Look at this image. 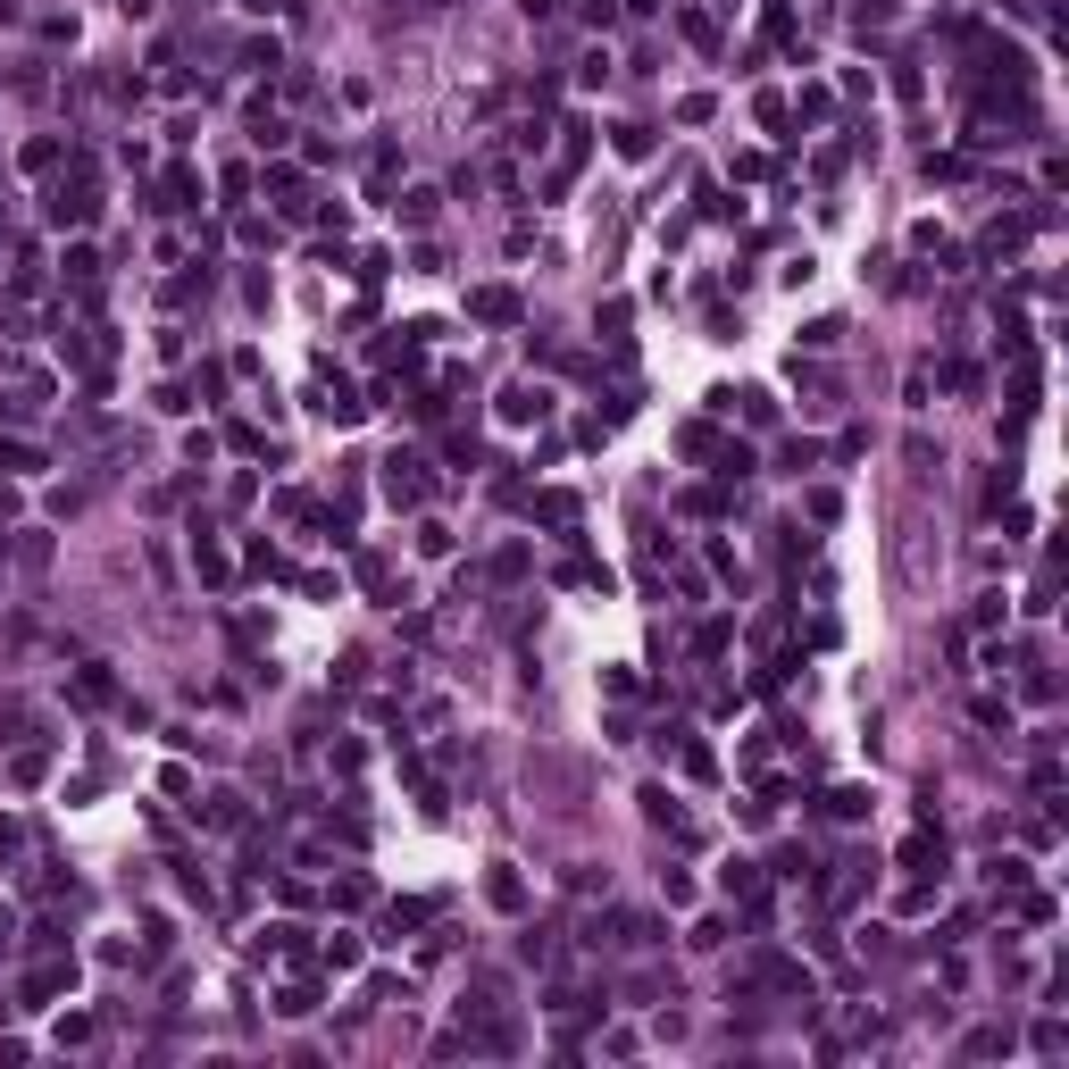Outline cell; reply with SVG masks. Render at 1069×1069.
<instances>
[{"label": "cell", "mask_w": 1069, "mask_h": 1069, "mask_svg": "<svg viewBox=\"0 0 1069 1069\" xmlns=\"http://www.w3.org/2000/svg\"><path fill=\"white\" fill-rule=\"evenodd\" d=\"M193 568H201L209 585H226V552H218V543H209V535H193Z\"/></svg>", "instance_id": "8992f818"}, {"label": "cell", "mask_w": 1069, "mask_h": 1069, "mask_svg": "<svg viewBox=\"0 0 1069 1069\" xmlns=\"http://www.w3.org/2000/svg\"><path fill=\"white\" fill-rule=\"evenodd\" d=\"M101 218V193L76 176V184H51V226H92Z\"/></svg>", "instance_id": "6da1fadb"}, {"label": "cell", "mask_w": 1069, "mask_h": 1069, "mask_svg": "<svg viewBox=\"0 0 1069 1069\" xmlns=\"http://www.w3.org/2000/svg\"><path fill=\"white\" fill-rule=\"evenodd\" d=\"M67 978H76V969H34V978H26V994H34V1003H42V994H59Z\"/></svg>", "instance_id": "9a60e30c"}, {"label": "cell", "mask_w": 1069, "mask_h": 1069, "mask_svg": "<svg viewBox=\"0 0 1069 1069\" xmlns=\"http://www.w3.org/2000/svg\"><path fill=\"white\" fill-rule=\"evenodd\" d=\"M485 894H493V902H502V911H518V902H527V886H518V877H510V869H493V886H485Z\"/></svg>", "instance_id": "8fae6325"}, {"label": "cell", "mask_w": 1069, "mask_h": 1069, "mask_svg": "<svg viewBox=\"0 0 1069 1069\" xmlns=\"http://www.w3.org/2000/svg\"><path fill=\"white\" fill-rule=\"evenodd\" d=\"M827 811H836V819H861L869 794H861V786H836V794H827Z\"/></svg>", "instance_id": "30bf717a"}, {"label": "cell", "mask_w": 1069, "mask_h": 1069, "mask_svg": "<svg viewBox=\"0 0 1069 1069\" xmlns=\"http://www.w3.org/2000/svg\"><path fill=\"white\" fill-rule=\"evenodd\" d=\"M535 518L543 527H577V493H535Z\"/></svg>", "instance_id": "5b68a950"}, {"label": "cell", "mask_w": 1069, "mask_h": 1069, "mask_svg": "<svg viewBox=\"0 0 1069 1069\" xmlns=\"http://www.w3.org/2000/svg\"><path fill=\"white\" fill-rule=\"evenodd\" d=\"M468 318H485V326H518V293H510V284H477V293H468Z\"/></svg>", "instance_id": "7a4b0ae2"}, {"label": "cell", "mask_w": 1069, "mask_h": 1069, "mask_svg": "<svg viewBox=\"0 0 1069 1069\" xmlns=\"http://www.w3.org/2000/svg\"><path fill=\"white\" fill-rule=\"evenodd\" d=\"M543 410H552V393H543V385H510V393H502V418H510V426H535Z\"/></svg>", "instance_id": "277c9868"}, {"label": "cell", "mask_w": 1069, "mask_h": 1069, "mask_svg": "<svg viewBox=\"0 0 1069 1069\" xmlns=\"http://www.w3.org/2000/svg\"><path fill=\"white\" fill-rule=\"evenodd\" d=\"M209 827H243V802H234V794H209Z\"/></svg>", "instance_id": "7c38bea8"}, {"label": "cell", "mask_w": 1069, "mask_h": 1069, "mask_svg": "<svg viewBox=\"0 0 1069 1069\" xmlns=\"http://www.w3.org/2000/svg\"><path fill=\"white\" fill-rule=\"evenodd\" d=\"M802 343H811V351H836V343H844V318H811V326H802Z\"/></svg>", "instance_id": "52a82bcc"}, {"label": "cell", "mask_w": 1069, "mask_h": 1069, "mask_svg": "<svg viewBox=\"0 0 1069 1069\" xmlns=\"http://www.w3.org/2000/svg\"><path fill=\"white\" fill-rule=\"evenodd\" d=\"M385 493H393V510H410L418 493H426V477H418V460H410V451H393V460H385Z\"/></svg>", "instance_id": "3957f363"}, {"label": "cell", "mask_w": 1069, "mask_h": 1069, "mask_svg": "<svg viewBox=\"0 0 1069 1069\" xmlns=\"http://www.w3.org/2000/svg\"><path fill=\"white\" fill-rule=\"evenodd\" d=\"M326 969H360V936H335V944H326Z\"/></svg>", "instance_id": "4fadbf2b"}, {"label": "cell", "mask_w": 1069, "mask_h": 1069, "mask_svg": "<svg viewBox=\"0 0 1069 1069\" xmlns=\"http://www.w3.org/2000/svg\"><path fill=\"white\" fill-rule=\"evenodd\" d=\"M418 552H426V560L451 552V527H443V518H426V527H418Z\"/></svg>", "instance_id": "9c48e42d"}, {"label": "cell", "mask_w": 1069, "mask_h": 1069, "mask_svg": "<svg viewBox=\"0 0 1069 1069\" xmlns=\"http://www.w3.org/2000/svg\"><path fill=\"white\" fill-rule=\"evenodd\" d=\"M418 919H426V902H393V911H385V936H410Z\"/></svg>", "instance_id": "ba28073f"}, {"label": "cell", "mask_w": 1069, "mask_h": 1069, "mask_svg": "<svg viewBox=\"0 0 1069 1069\" xmlns=\"http://www.w3.org/2000/svg\"><path fill=\"white\" fill-rule=\"evenodd\" d=\"M393 209H401V218H410V226H426V218H435V193H401Z\"/></svg>", "instance_id": "5bb4252c"}, {"label": "cell", "mask_w": 1069, "mask_h": 1069, "mask_svg": "<svg viewBox=\"0 0 1069 1069\" xmlns=\"http://www.w3.org/2000/svg\"><path fill=\"white\" fill-rule=\"evenodd\" d=\"M9 928H17V919H9V911H0V944H9Z\"/></svg>", "instance_id": "ac0fdd59"}, {"label": "cell", "mask_w": 1069, "mask_h": 1069, "mask_svg": "<svg viewBox=\"0 0 1069 1069\" xmlns=\"http://www.w3.org/2000/svg\"><path fill=\"white\" fill-rule=\"evenodd\" d=\"M59 1044H92V1011H67L59 1019Z\"/></svg>", "instance_id": "e0dca14e"}, {"label": "cell", "mask_w": 1069, "mask_h": 1069, "mask_svg": "<svg viewBox=\"0 0 1069 1069\" xmlns=\"http://www.w3.org/2000/svg\"><path fill=\"white\" fill-rule=\"evenodd\" d=\"M76 702H109V669H84L76 677Z\"/></svg>", "instance_id": "2e32d148"}]
</instances>
